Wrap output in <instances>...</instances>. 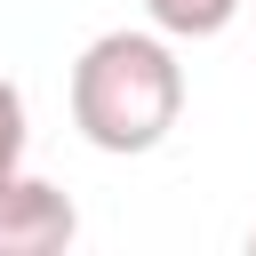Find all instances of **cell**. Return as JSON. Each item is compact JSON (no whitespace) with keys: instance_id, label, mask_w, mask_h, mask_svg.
I'll use <instances>...</instances> for the list:
<instances>
[{"instance_id":"5b68a950","label":"cell","mask_w":256,"mask_h":256,"mask_svg":"<svg viewBox=\"0 0 256 256\" xmlns=\"http://www.w3.org/2000/svg\"><path fill=\"white\" fill-rule=\"evenodd\" d=\"M248 240H256V232H248Z\"/></svg>"},{"instance_id":"6da1fadb","label":"cell","mask_w":256,"mask_h":256,"mask_svg":"<svg viewBox=\"0 0 256 256\" xmlns=\"http://www.w3.org/2000/svg\"><path fill=\"white\" fill-rule=\"evenodd\" d=\"M176 120H184V56L168 32L120 24L72 56V128L96 152H112V160L160 152Z\"/></svg>"},{"instance_id":"277c9868","label":"cell","mask_w":256,"mask_h":256,"mask_svg":"<svg viewBox=\"0 0 256 256\" xmlns=\"http://www.w3.org/2000/svg\"><path fill=\"white\" fill-rule=\"evenodd\" d=\"M24 144H32V120H24V88L0 72V184L24 168Z\"/></svg>"},{"instance_id":"7a4b0ae2","label":"cell","mask_w":256,"mask_h":256,"mask_svg":"<svg viewBox=\"0 0 256 256\" xmlns=\"http://www.w3.org/2000/svg\"><path fill=\"white\" fill-rule=\"evenodd\" d=\"M72 240H80L72 192L16 168V176L0 184V256H56V248H72Z\"/></svg>"},{"instance_id":"3957f363","label":"cell","mask_w":256,"mask_h":256,"mask_svg":"<svg viewBox=\"0 0 256 256\" xmlns=\"http://www.w3.org/2000/svg\"><path fill=\"white\" fill-rule=\"evenodd\" d=\"M240 8H248V0H144L152 32H168V40H216Z\"/></svg>"},{"instance_id":"8992f818","label":"cell","mask_w":256,"mask_h":256,"mask_svg":"<svg viewBox=\"0 0 256 256\" xmlns=\"http://www.w3.org/2000/svg\"><path fill=\"white\" fill-rule=\"evenodd\" d=\"M248 8H256V0H248Z\"/></svg>"}]
</instances>
